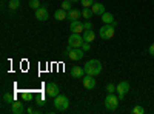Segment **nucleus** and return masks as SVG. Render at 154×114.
<instances>
[{
    "instance_id": "f257e3e1",
    "label": "nucleus",
    "mask_w": 154,
    "mask_h": 114,
    "mask_svg": "<svg viewBox=\"0 0 154 114\" xmlns=\"http://www.w3.org/2000/svg\"><path fill=\"white\" fill-rule=\"evenodd\" d=\"M83 69H85V74L97 75V74L102 72V63L97 59H91V60H88L85 65H83Z\"/></svg>"
},
{
    "instance_id": "f03ea898",
    "label": "nucleus",
    "mask_w": 154,
    "mask_h": 114,
    "mask_svg": "<svg viewBox=\"0 0 154 114\" xmlns=\"http://www.w3.org/2000/svg\"><path fill=\"white\" fill-rule=\"evenodd\" d=\"M119 102H120V99L117 94H114V93H108L106 99H105V108L108 111H116L119 106Z\"/></svg>"
},
{
    "instance_id": "7ed1b4c3",
    "label": "nucleus",
    "mask_w": 154,
    "mask_h": 114,
    "mask_svg": "<svg viewBox=\"0 0 154 114\" xmlns=\"http://www.w3.org/2000/svg\"><path fill=\"white\" fill-rule=\"evenodd\" d=\"M69 106V100L66 96H63V94H59L54 97V108L57 111H66Z\"/></svg>"
},
{
    "instance_id": "20e7f679",
    "label": "nucleus",
    "mask_w": 154,
    "mask_h": 114,
    "mask_svg": "<svg viewBox=\"0 0 154 114\" xmlns=\"http://www.w3.org/2000/svg\"><path fill=\"white\" fill-rule=\"evenodd\" d=\"M114 28H116V25H108V23H105L103 26L99 29V35H100L103 40H109L111 37L114 35V32H116Z\"/></svg>"
},
{
    "instance_id": "39448f33",
    "label": "nucleus",
    "mask_w": 154,
    "mask_h": 114,
    "mask_svg": "<svg viewBox=\"0 0 154 114\" xmlns=\"http://www.w3.org/2000/svg\"><path fill=\"white\" fill-rule=\"evenodd\" d=\"M83 35L82 34H77V32H71L69 39H68V45H71L72 48H82L83 45Z\"/></svg>"
},
{
    "instance_id": "423d86ee",
    "label": "nucleus",
    "mask_w": 154,
    "mask_h": 114,
    "mask_svg": "<svg viewBox=\"0 0 154 114\" xmlns=\"http://www.w3.org/2000/svg\"><path fill=\"white\" fill-rule=\"evenodd\" d=\"M83 53H85V51H83L82 48H71L66 54H68V57H69L71 60L79 62V60H82V59H83V56H85Z\"/></svg>"
},
{
    "instance_id": "0eeeda50",
    "label": "nucleus",
    "mask_w": 154,
    "mask_h": 114,
    "mask_svg": "<svg viewBox=\"0 0 154 114\" xmlns=\"http://www.w3.org/2000/svg\"><path fill=\"white\" fill-rule=\"evenodd\" d=\"M128 91H130V83H128V82H120L119 85H116V93H117L120 100L128 94Z\"/></svg>"
},
{
    "instance_id": "6e6552de",
    "label": "nucleus",
    "mask_w": 154,
    "mask_h": 114,
    "mask_svg": "<svg viewBox=\"0 0 154 114\" xmlns=\"http://www.w3.org/2000/svg\"><path fill=\"white\" fill-rule=\"evenodd\" d=\"M60 90H59V85L57 83H54V82H49V83H46V88H45V93H46V96L48 97H56V96H59L60 93H59Z\"/></svg>"
},
{
    "instance_id": "1a4fd4ad",
    "label": "nucleus",
    "mask_w": 154,
    "mask_h": 114,
    "mask_svg": "<svg viewBox=\"0 0 154 114\" xmlns=\"http://www.w3.org/2000/svg\"><path fill=\"white\" fill-rule=\"evenodd\" d=\"M83 88L85 90H94L96 88V75L85 74L83 75Z\"/></svg>"
},
{
    "instance_id": "9d476101",
    "label": "nucleus",
    "mask_w": 154,
    "mask_h": 114,
    "mask_svg": "<svg viewBox=\"0 0 154 114\" xmlns=\"http://www.w3.org/2000/svg\"><path fill=\"white\" fill-rule=\"evenodd\" d=\"M69 29H71V32H77V34H80V32H83V31H85L83 23H82L80 20L69 22Z\"/></svg>"
},
{
    "instance_id": "9b49d317",
    "label": "nucleus",
    "mask_w": 154,
    "mask_h": 114,
    "mask_svg": "<svg viewBox=\"0 0 154 114\" xmlns=\"http://www.w3.org/2000/svg\"><path fill=\"white\" fill-rule=\"evenodd\" d=\"M35 19L38 22H45L48 20V9L45 6H40L38 9H35Z\"/></svg>"
},
{
    "instance_id": "f8f14e48",
    "label": "nucleus",
    "mask_w": 154,
    "mask_h": 114,
    "mask_svg": "<svg viewBox=\"0 0 154 114\" xmlns=\"http://www.w3.org/2000/svg\"><path fill=\"white\" fill-rule=\"evenodd\" d=\"M91 11H93V14L94 16H102V14H105V5L103 3H100V2H94V5L91 6Z\"/></svg>"
},
{
    "instance_id": "ddd939ff",
    "label": "nucleus",
    "mask_w": 154,
    "mask_h": 114,
    "mask_svg": "<svg viewBox=\"0 0 154 114\" xmlns=\"http://www.w3.org/2000/svg\"><path fill=\"white\" fill-rule=\"evenodd\" d=\"M11 112L12 114H23L25 112V106L20 100H16L14 103H11Z\"/></svg>"
},
{
    "instance_id": "4468645a",
    "label": "nucleus",
    "mask_w": 154,
    "mask_h": 114,
    "mask_svg": "<svg viewBox=\"0 0 154 114\" xmlns=\"http://www.w3.org/2000/svg\"><path fill=\"white\" fill-rule=\"evenodd\" d=\"M82 17V11H79V9H69L68 12H66V19L69 20V22H74V20H79Z\"/></svg>"
},
{
    "instance_id": "2eb2a0df",
    "label": "nucleus",
    "mask_w": 154,
    "mask_h": 114,
    "mask_svg": "<svg viewBox=\"0 0 154 114\" xmlns=\"http://www.w3.org/2000/svg\"><path fill=\"white\" fill-rule=\"evenodd\" d=\"M83 74H85V69L80 68V66H72L71 68V75H72V77H75V79H82Z\"/></svg>"
},
{
    "instance_id": "dca6fc26",
    "label": "nucleus",
    "mask_w": 154,
    "mask_h": 114,
    "mask_svg": "<svg viewBox=\"0 0 154 114\" xmlns=\"http://www.w3.org/2000/svg\"><path fill=\"white\" fill-rule=\"evenodd\" d=\"M94 39H96V34H94L93 29H85L83 31V40L85 42L91 43V42H94Z\"/></svg>"
},
{
    "instance_id": "f3484780",
    "label": "nucleus",
    "mask_w": 154,
    "mask_h": 114,
    "mask_svg": "<svg viewBox=\"0 0 154 114\" xmlns=\"http://www.w3.org/2000/svg\"><path fill=\"white\" fill-rule=\"evenodd\" d=\"M102 20H103V23H108V25H117V22L114 20V16L111 14V12L102 14Z\"/></svg>"
},
{
    "instance_id": "a211bd4d",
    "label": "nucleus",
    "mask_w": 154,
    "mask_h": 114,
    "mask_svg": "<svg viewBox=\"0 0 154 114\" xmlns=\"http://www.w3.org/2000/svg\"><path fill=\"white\" fill-rule=\"evenodd\" d=\"M66 12H68V11H65L63 8L57 9V11L54 12V19H56L57 22H62V20H65V19H66Z\"/></svg>"
},
{
    "instance_id": "6ab92c4d",
    "label": "nucleus",
    "mask_w": 154,
    "mask_h": 114,
    "mask_svg": "<svg viewBox=\"0 0 154 114\" xmlns=\"http://www.w3.org/2000/svg\"><path fill=\"white\" fill-rule=\"evenodd\" d=\"M20 97H22L23 102H31V100L34 99V94L31 91H22L20 93Z\"/></svg>"
},
{
    "instance_id": "aec40b11",
    "label": "nucleus",
    "mask_w": 154,
    "mask_h": 114,
    "mask_svg": "<svg viewBox=\"0 0 154 114\" xmlns=\"http://www.w3.org/2000/svg\"><path fill=\"white\" fill-rule=\"evenodd\" d=\"M3 100H5L6 103H14V102H16V94L5 93V94H3Z\"/></svg>"
},
{
    "instance_id": "412c9836",
    "label": "nucleus",
    "mask_w": 154,
    "mask_h": 114,
    "mask_svg": "<svg viewBox=\"0 0 154 114\" xmlns=\"http://www.w3.org/2000/svg\"><path fill=\"white\" fill-rule=\"evenodd\" d=\"M93 16H94V14H93V11L89 9V8H83V9H82V17H83V19L89 20Z\"/></svg>"
},
{
    "instance_id": "4be33fe9",
    "label": "nucleus",
    "mask_w": 154,
    "mask_h": 114,
    "mask_svg": "<svg viewBox=\"0 0 154 114\" xmlns=\"http://www.w3.org/2000/svg\"><path fill=\"white\" fill-rule=\"evenodd\" d=\"M19 5H20L19 0H9V5H8V8H9L11 11H16V9L19 8Z\"/></svg>"
},
{
    "instance_id": "5701e85b",
    "label": "nucleus",
    "mask_w": 154,
    "mask_h": 114,
    "mask_svg": "<svg viewBox=\"0 0 154 114\" xmlns=\"http://www.w3.org/2000/svg\"><path fill=\"white\" fill-rule=\"evenodd\" d=\"M29 8L31 9H38L40 8V0H29Z\"/></svg>"
},
{
    "instance_id": "b1692460",
    "label": "nucleus",
    "mask_w": 154,
    "mask_h": 114,
    "mask_svg": "<svg viewBox=\"0 0 154 114\" xmlns=\"http://www.w3.org/2000/svg\"><path fill=\"white\" fill-rule=\"evenodd\" d=\"M80 3L83 8H91L94 5V0H80Z\"/></svg>"
},
{
    "instance_id": "393cba45",
    "label": "nucleus",
    "mask_w": 154,
    "mask_h": 114,
    "mask_svg": "<svg viewBox=\"0 0 154 114\" xmlns=\"http://www.w3.org/2000/svg\"><path fill=\"white\" fill-rule=\"evenodd\" d=\"M143 112H145V108L140 106V105H137V106L133 108V114H143Z\"/></svg>"
},
{
    "instance_id": "a878e982",
    "label": "nucleus",
    "mask_w": 154,
    "mask_h": 114,
    "mask_svg": "<svg viewBox=\"0 0 154 114\" xmlns=\"http://www.w3.org/2000/svg\"><path fill=\"white\" fill-rule=\"evenodd\" d=\"M71 3H72L71 0H65V2H62V8L65 9V11H69V9H72L71 8Z\"/></svg>"
},
{
    "instance_id": "bb28decb",
    "label": "nucleus",
    "mask_w": 154,
    "mask_h": 114,
    "mask_svg": "<svg viewBox=\"0 0 154 114\" xmlns=\"http://www.w3.org/2000/svg\"><path fill=\"white\" fill-rule=\"evenodd\" d=\"M106 91H108V93H114V91H116V85H114V83H108V85H106Z\"/></svg>"
},
{
    "instance_id": "cd10ccee",
    "label": "nucleus",
    "mask_w": 154,
    "mask_h": 114,
    "mask_svg": "<svg viewBox=\"0 0 154 114\" xmlns=\"http://www.w3.org/2000/svg\"><path fill=\"white\" fill-rule=\"evenodd\" d=\"M82 49L86 53V51H89L91 49V43H88V42H83V45H82Z\"/></svg>"
},
{
    "instance_id": "c85d7f7f",
    "label": "nucleus",
    "mask_w": 154,
    "mask_h": 114,
    "mask_svg": "<svg viewBox=\"0 0 154 114\" xmlns=\"http://www.w3.org/2000/svg\"><path fill=\"white\" fill-rule=\"evenodd\" d=\"M83 28H85V29H93V23H91V22H85V23H83Z\"/></svg>"
},
{
    "instance_id": "c756f323",
    "label": "nucleus",
    "mask_w": 154,
    "mask_h": 114,
    "mask_svg": "<svg viewBox=\"0 0 154 114\" xmlns=\"http://www.w3.org/2000/svg\"><path fill=\"white\" fill-rule=\"evenodd\" d=\"M148 53H149V54L154 57V43H151V46L148 48Z\"/></svg>"
},
{
    "instance_id": "7c9ffc66",
    "label": "nucleus",
    "mask_w": 154,
    "mask_h": 114,
    "mask_svg": "<svg viewBox=\"0 0 154 114\" xmlns=\"http://www.w3.org/2000/svg\"><path fill=\"white\" fill-rule=\"evenodd\" d=\"M37 105H38V106H42V105H45V100H43V97H40V99L37 100Z\"/></svg>"
},
{
    "instance_id": "2f4dec72",
    "label": "nucleus",
    "mask_w": 154,
    "mask_h": 114,
    "mask_svg": "<svg viewBox=\"0 0 154 114\" xmlns=\"http://www.w3.org/2000/svg\"><path fill=\"white\" fill-rule=\"evenodd\" d=\"M26 111H28V112H29V114H35V112H38V109H34V108H32V106H31V108H28V109H26Z\"/></svg>"
},
{
    "instance_id": "473e14b6",
    "label": "nucleus",
    "mask_w": 154,
    "mask_h": 114,
    "mask_svg": "<svg viewBox=\"0 0 154 114\" xmlns=\"http://www.w3.org/2000/svg\"><path fill=\"white\" fill-rule=\"evenodd\" d=\"M71 2H72V3H74V2H80V0H71Z\"/></svg>"
}]
</instances>
